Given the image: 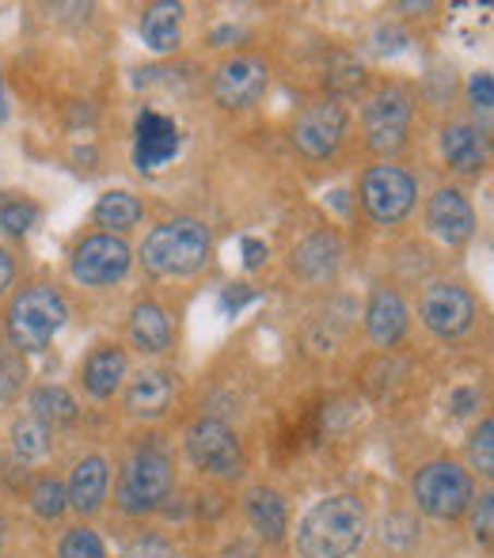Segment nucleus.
<instances>
[{
  "instance_id": "dca6fc26",
  "label": "nucleus",
  "mask_w": 494,
  "mask_h": 558,
  "mask_svg": "<svg viewBox=\"0 0 494 558\" xmlns=\"http://www.w3.org/2000/svg\"><path fill=\"white\" fill-rule=\"evenodd\" d=\"M125 396H122V407L130 418L137 422H156L171 411L176 403V391H179V376L171 368H160V365H148L141 373L125 376Z\"/></svg>"
},
{
  "instance_id": "0eeeda50",
  "label": "nucleus",
  "mask_w": 494,
  "mask_h": 558,
  "mask_svg": "<svg viewBox=\"0 0 494 558\" xmlns=\"http://www.w3.org/2000/svg\"><path fill=\"white\" fill-rule=\"evenodd\" d=\"M414 122V92L403 84H381L362 104L365 148L381 160H391L407 148V133Z\"/></svg>"
},
{
  "instance_id": "39448f33",
  "label": "nucleus",
  "mask_w": 494,
  "mask_h": 558,
  "mask_svg": "<svg viewBox=\"0 0 494 558\" xmlns=\"http://www.w3.org/2000/svg\"><path fill=\"white\" fill-rule=\"evenodd\" d=\"M358 202L376 228H396L419 206V179L396 160H376L358 179Z\"/></svg>"
},
{
  "instance_id": "6e6552de",
  "label": "nucleus",
  "mask_w": 494,
  "mask_h": 558,
  "mask_svg": "<svg viewBox=\"0 0 494 558\" xmlns=\"http://www.w3.org/2000/svg\"><path fill=\"white\" fill-rule=\"evenodd\" d=\"M183 448H186V460L209 478L232 483V478H240L248 468L244 441H240L237 429H232L225 418H217V414L194 418L183 434Z\"/></svg>"
},
{
  "instance_id": "b1692460",
  "label": "nucleus",
  "mask_w": 494,
  "mask_h": 558,
  "mask_svg": "<svg viewBox=\"0 0 494 558\" xmlns=\"http://www.w3.org/2000/svg\"><path fill=\"white\" fill-rule=\"evenodd\" d=\"M27 411H31V418H38L50 429L73 426V422L81 418V407H76L73 391L61 388V384H38V388H31Z\"/></svg>"
},
{
  "instance_id": "412c9836",
  "label": "nucleus",
  "mask_w": 494,
  "mask_h": 558,
  "mask_svg": "<svg viewBox=\"0 0 494 558\" xmlns=\"http://www.w3.org/2000/svg\"><path fill=\"white\" fill-rule=\"evenodd\" d=\"M125 335H130V345L145 357H160V353L171 350L176 342V331H171V316L160 301H137L130 308V324H125Z\"/></svg>"
},
{
  "instance_id": "c756f323",
  "label": "nucleus",
  "mask_w": 494,
  "mask_h": 558,
  "mask_svg": "<svg viewBox=\"0 0 494 558\" xmlns=\"http://www.w3.org/2000/svg\"><path fill=\"white\" fill-rule=\"evenodd\" d=\"M38 221H43V209L31 198H0V232L23 240Z\"/></svg>"
},
{
  "instance_id": "6ab92c4d",
  "label": "nucleus",
  "mask_w": 494,
  "mask_h": 558,
  "mask_svg": "<svg viewBox=\"0 0 494 558\" xmlns=\"http://www.w3.org/2000/svg\"><path fill=\"white\" fill-rule=\"evenodd\" d=\"M491 130L475 122L442 125V156L457 175H483L491 163Z\"/></svg>"
},
{
  "instance_id": "2f4dec72",
  "label": "nucleus",
  "mask_w": 494,
  "mask_h": 558,
  "mask_svg": "<svg viewBox=\"0 0 494 558\" xmlns=\"http://www.w3.org/2000/svg\"><path fill=\"white\" fill-rule=\"evenodd\" d=\"M468 460H472V471H480L483 478L494 475V422L483 418L480 426L468 437Z\"/></svg>"
},
{
  "instance_id": "4468645a",
  "label": "nucleus",
  "mask_w": 494,
  "mask_h": 558,
  "mask_svg": "<svg viewBox=\"0 0 494 558\" xmlns=\"http://www.w3.org/2000/svg\"><path fill=\"white\" fill-rule=\"evenodd\" d=\"M426 228L445 247H468L480 232V221L460 186H437L426 198Z\"/></svg>"
},
{
  "instance_id": "423d86ee",
  "label": "nucleus",
  "mask_w": 494,
  "mask_h": 558,
  "mask_svg": "<svg viewBox=\"0 0 494 558\" xmlns=\"http://www.w3.org/2000/svg\"><path fill=\"white\" fill-rule=\"evenodd\" d=\"M411 498L430 521H460L475 498V478L457 460H430L414 471Z\"/></svg>"
},
{
  "instance_id": "393cba45",
  "label": "nucleus",
  "mask_w": 494,
  "mask_h": 558,
  "mask_svg": "<svg viewBox=\"0 0 494 558\" xmlns=\"http://www.w3.org/2000/svg\"><path fill=\"white\" fill-rule=\"evenodd\" d=\"M92 221L107 235H125L130 228L145 221V206H141V198L133 191H107L92 209Z\"/></svg>"
},
{
  "instance_id": "4c0bfd02",
  "label": "nucleus",
  "mask_w": 494,
  "mask_h": 558,
  "mask_svg": "<svg viewBox=\"0 0 494 558\" xmlns=\"http://www.w3.org/2000/svg\"><path fill=\"white\" fill-rule=\"evenodd\" d=\"M125 558H179L176 555V547L168 544V539L164 536H153V532H148V536H137L130 544V555Z\"/></svg>"
},
{
  "instance_id": "ea45409f",
  "label": "nucleus",
  "mask_w": 494,
  "mask_h": 558,
  "mask_svg": "<svg viewBox=\"0 0 494 558\" xmlns=\"http://www.w3.org/2000/svg\"><path fill=\"white\" fill-rule=\"evenodd\" d=\"M240 251H244L248 270H258V266L266 263V255H270V247H266L263 240H255V235H244V240H240Z\"/></svg>"
},
{
  "instance_id": "4be33fe9",
  "label": "nucleus",
  "mask_w": 494,
  "mask_h": 558,
  "mask_svg": "<svg viewBox=\"0 0 494 558\" xmlns=\"http://www.w3.org/2000/svg\"><path fill=\"white\" fill-rule=\"evenodd\" d=\"M141 43L164 58L183 46V4L176 0H156V4L141 8Z\"/></svg>"
},
{
  "instance_id": "aec40b11",
  "label": "nucleus",
  "mask_w": 494,
  "mask_h": 558,
  "mask_svg": "<svg viewBox=\"0 0 494 558\" xmlns=\"http://www.w3.org/2000/svg\"><path fill=\"white\" fill-rule=\"evenodd\" d=\"M107 490H111V463L104 456H81L69 471V509H76L81 517H92L104 509Z\"/></svg>"
},
{
  "instance_id": "ddd939ff",
  "label": "nucleus",
  "mask_w": 494,
  "mask_h": 558,
  "mask_svg": "<svg viewBox=\"0 0 494 558\" xmlns=\"http://www.w3.org/2000/svg\"><path fill=\"white\" fill-rule=\"evenodd\" d=\"M342 258H347L342 235L335 228H316L289 251V274L304 286H332L342 270Z\"/></svg>"
},
{
  "instance_id": "c03bdc74",
  "label": "nucleus",
  "mask_w": 494,
  "mask_h": 558,
  "mask_svg": "<svg viewBox=\"0 0 494 558\" xmlns=\"http://www.w3.org/2000/svg\"><path fill=\"white\" fill-rule=\"evenodd\" d=\"M8 118V99H4V81H0V122Z\"/></svg>"
},
{
  "instance_id": "5701e85b",
  "label": "nucleus",
  "mask_w": 494,
  "mask_h": 558,
  "mask_svg": "<svg viewBox=\"0 0 494 558\" xmlns=\"http://www.w3.org/2000/svg\"><path fill=\"white\" fill-rule=\"evenodd\" d=\"M244 513L251 529L266 539V544H281L289 532V506L274 486H251L244 494Z\"/></svg>"
},
{
  "instance_id": "7c9ffc66",
  "label": "nucleus",
  "mask_w": 494,
  "mask_h": 558,
  "mask_svg": "<svg viewBox=\"0 0 494 558\" xmlns=\"http://www.w3.org/2000/svg\"><path fill=\"white\" fill-rule=\"evenodd\" d=\"M58 558H107V547H104V539H99L96 529H88V524H73V529L61 536Z\"/></svg>"
},
{
  "instance_id": "f3484780",
  "label": "nucleus",
  "mask_w": 494,
  "mask_h": 558,
  "mask_svg": "<svg viewBox=\"0 0 494 558\" xmlns=\"http://www.w3.org/2000/svg\"><path fill=\"white\" fill-rule=\"evenodd\" d=\"M362 324H365V338H370L376 350H391V345L403 342L407 327H411V312H407V301L399 296V289L373 286L362 312Z\"/></svg>"
},
{
  "instance_id": "473e14b6",
  "label": "nucleus",
  "mask_w": 494,
  "mask_h": 558,
  "mask_svg": "<svg viewBox=\"0 0 494 558\" xmlns=\"http://www.w3.org/2000/svg\"><path fill=\"white\" fill-rule=\"evenodd\" d=\"M381 536L388 547H399V551H411L419 544V521L411 513H388L381 524Z\"/></svg>"
},
{
  "instance_id": "a878e982",
  "label": "nucleus",
  "mask_w": 494,
  "mask_h": 558,
  "mask_svg": "<svg viewBox=\"0 0 494 558\" xmlns=\"http://www.w3.org/2000/svg\"><path fill=\"white\" fill-rule=\"evenodd\" d=\"M8 448L20 463H31V460H43L50 452V426H43L38 418L31 414H20L12 422V434H8Z\"/></svg>"
},
{
  "instance_id": "a19ab883",
  "label": "nucleus",
  "mask_w": 494,
  "mask_h": 558,
  "mask_svg": "<svg viewBox=\"0 0 494 558\" xmlns=\"http://www.w3.org/2000/svg\"><path fill=\"white\" fill-rule=\"evenodd\" d=\"M12 281H15V255L8 247H0V296L12 289Z\"/></svg>"
},
{
  "instance_id": "f03ea898",
  "label": "nucleus",
  "mask_w": 494,
  "mask_h": 558,
  "mask_svg": "<svg viewBox=\"0 0 494 558\" xmlns=\"http://www.w3.org/2000/svg\"><path fill=\"white\" fill-rule=\"evenodd\" d=\"M133 255H137L141 270L153 278H191V274L206 270L209 255H214V235L198 217H171V221L148 228Z\"/></svg>"
},
{
  "instance_id": "c85d7f7f",
  "label": "nucleus",
  "mask_w": 494,
  "mask_h": 558,
  "mask_svg": "<svg viewBox=\"0 0 494 558\" xmlns=\"http://www.w3.org/2000/svg\"><path fill=\"white\" fill-rule=\"evenodd\" d=\"M27 380H31L27 357H23L20 350H12V345L0 338V403H12V399H20L23 388H27Z\"/></svg>"
},
{
  "instance_id": "a18cd8bd",
  "label": "nucleus",
  "mask_w": 494,
  "mask_h": 558,
  "mask_svg": "<svg viewBox=\"0 0 494 558\" xmlns=\"http://www.w3.org/2000/svg\"><path fill=\"white\" fill-rule=\"evenodd\" d=\"M0 551H4V529H0Z\"/></svg>"
},
{
  "instance_id": "c9c22d12",
  "label": "nucleus",
  "mask_w": 494,
  "mask_h": 558,
  "mask_svg": "<svg viewBox=\"0 0 494 558\" xmlns=\"http://www.w3.org/2000/svg\"><path fill=\"white\" fill-rule=\"evenodd\" d=\"M370 46H373V53H381V58H396V53H403L407 46H411V35H407L399 23H381V27L373 31Z\"/></svg>"
},
{
  "instance_id": "1a4fd4ad",
  "label": "nucleus",
  "mask_w": 494,
  "mask_h": 558,
  "mask_svg": "<svg viewBox=\"0 0 494 558\" xmlns=\"http://www.w3.org/2000/svg\"><path fill=\"white\" fill-rule=\"evenodd\" d=\"M130 266H133V247L122 235L88 232L69 251V274L84 289L119 286V281H125V274H130Z\"/></svg>"
},
{
  "instance_id": "58836bf2",
  "label": "nucleus",
  "mask_w": 494,
  "mask_h": 558,
  "mask_svg": "<svg viewBox=\"0 0 494 558\" xmlns=\"http://www.w3.org/2000/svg\"><path fill=\"white\" fill-rule=\"evenodd\" d=\"M449 411L453 418H468V414L480 411V391L475 388H453L449 391Z\"/></svg>"
},
{
  "instance_id": "f257e3e1",
  "label": "nucleus",
  "mask_w": 494,
  "mask_h": 558,
  "mask_svg": "<svg viewBox=\"0 0 494 558\" xmlns=\"http://www.w3.org/2000/svg\"><path fill=\"white\" fill-rule=\"evenodd\" d=\"M370 539V513L358 494H327L297 524L301 558H354Z\"/></svg>"
},
{
  "instance_id": "9d476101",
  "label": "nucleus",
  "mask_w": 494,
  "mask_h": 558,
  "mask_svg": "<svg viewBox=\"0 0 494 558\" xmlns=\"http://www.w3.org/2000/svg\"><path fill=\"white\" fill-rule=\"evenodd\" d=\"M350 125V111L342 99H312L297 111L293 125H289V141L293 148L304 156V160H332L342 148V137H347Z\"/></svg>"
},
{
  "instance_id": "9b49d317",
  "label": "nucleus",
  "mask_w": 494,
  "mask_h": 558,
  "mask_svg": "<svg viewBox=\"0 0 494 558\" xmlns=\"http://www.w3.org/2000/svg\"><path fill=\"white\" fill-rule=\"evenodd\" d=\"M475 296L465 281L453 278H434L422 286L419 293V319L430 335L437 338H465L475 327Z\"/></svg>"
},
{
  "instance_id": "79ce46f5",
  "label": "nucleus",
  "mask_w": 494,
  "mask_h": 558,
  "mask_svg": "<svg viewBox=\"0 0 494 558\" xmlns=\"http://www.w3.org/2000/svg\"><path fill=\"white\" fill-rule=\"evenodd\" d=\"M232 38H240V31L229 23V27H217L214 35H209V43H214V46H225V43H232Z\"/></svg>"
},
{
  "instance_id": "20e7f679",
  "label": "nucleus",
  "mask_w": 494,
  "mask_h": 558,
  "mask_svg": "<svg viewBox=\"0 0 494 558\" xmlns=\"http://www.w3.org/2000/svg\"><path fill=\"white\" fill-rule=\"evenodd\" d=\"M176 490V463L160 445H141L122 463L119 483H115V506L125 517H145L164 509V501Z\"/></svg>"
},
{
  "instance_id": "2eb2a0df",
  "label": "nucleus",
  "mask_w": 494,
  "mask_h": 558,
  "mask_svg": "<svg viewBox=\"0 0 494 558\" xmlns=\"http://www.w3.org/2000/svg\"><path fill=\"white\" fill-rule=\"evenodd\" d=\"M183 148V133L160 111H141L133 122V163H137L141 175H156L164 163H171Z\"/></svg>"
},
{
  "instance_id": "f8f14e48",
  "label": "nucleus",
  "mask_w": 494,
  "mask_h": 558,
  "mask_svg": "<svg viewBox=\"0 0 494 558\" xmlns=\"http://www.w3.org/2000/svg\"><path fill=\"white\" fill-rule=\"evenodd\" d=\"M209 92L221 111H251L270 92V65L255 53H232L214 69Z\"/></svg>"
},
{
  "instance_id": "bb28decb",
  "label": "nucleus",
  "mask_w": 494,
  "mask_h": 558,
  "mask_svg": "<svg viewBox=\"0 0 494 558\" xmlns=\"http://www.w3.org/2000/svg\"><path fill=\"white\" fill-rule=\"evenodd\" d=\"M324 84H327V92H332V99L350 96V92H358L365 84V65L354 58V53L335 50L324 69Z\"/></svg>"
},
{
  "instance_id": "a211bd4d",
  "label": "nucleus",
  "mask_w": 494,
  "mask_h": 558,
  "mask_svg": "<svg viewBox=\"0 0 494 558\" xmlns=\"http://www.w3.org/2000/svg\"><path fill=\"white\" fill-rule=\"evenodd\" d=\"M125 376H130V357H125V345L119 342L92 345V353L81 361V388L96 403H107V399L119 396Z\"/></svg>"
},
{
  "instance_id": "e433bc0d",
  "label": "nucleus",
  "mask_w": 494,
  "mask_h": 558,
  "mask_svg": "<svg viewBox=\"0 0 494 558\" xmlns=\"http://www.w3.org/2000/svg\"><path fill=\"white\" fill-rule=\"evenodd\" d=\"M255 301H258V289L248 286V281H232V286L221 289V312L229 319L240 316V312H244L248 304H255Z\"/></svg>"
},
{
  "instance_id": "7ed1b4c3",
  "label": "nucleus",
  "mask_w": 494,
  "mask_h": 558,
  "mask_svg": "<svg viewBox=\"0 0 494 558\" xmlns=\"http://www.w3.org/2000/svg\"><path fill=\"white\" fill-rule=\"evenodd\" d=\"M69 324V304L61 296L58 286L50 281H27L23 289H15L12 301L4 308V342L12 350L43 353L50 350V342L61 335V327Z\"/></svg>"
},
{
  "instance_id": "72a5a7b5",
  "label": "nucleus",
  "mask_w": 494,
  "mask_h": 558,
  "mask_svg": "<svg viewBox=\"0 0 494 558\" xmlns=\"http://www.w3.org/2000/svg\"><path fill=\"white\" fill-rule=\"evenodd\" d=\"M468 529H472L475 544L491 547V536H494V494L491 490L472 498V506H468Z\"/></svg>"
},
{
  "instance_id": "f704fd0d",
  "label": "nucleus",
  "mask_w": 494,
  "mask_h": 558,
  "mask_svg": "<svg viewBox=\"0 0 494 558\" xmlns=\"http://www.w3.org/2000/svg\"><path fill=\"white\" fill-rule=\"evenodd\" d=\"M468 104H472L475 118L483 122V130H491V111H494V81H491V73H472V76H468Z\"/></svg>"
},
{
  "instance_id": "37998d69",
  "label": "nucleus",
  "mask_w": 494,
  "mask_h": 558,
  "mask_svg": "<svg viewBox=\"0 0 494 558\" xmlns=\"http://www.w3.org/2000/svg\"><path fill=\"white\" fill-rule=\"evenodd\" d=\"M327 202H332L335 209H342V214H347V209H350V202H347V191H332V198H327Z\"/></svg>"
},
{
  "instance_id": "cd10ccee",
  "label": "nucleus",
  "mask_w": 494,
  "mask_h": 558,
  "mask_svg": "<svg viewBox=\"0 0 494 558\" xmlns=\"http://www.w3.org/2000/svg\"><path fill=\"white\" fill-rule=\"evenodd\" d=\"M27 501H31V513L38 517V521H61L69 509V494H65V483L53 475H43L31 483L27 490Z\"/></svg>"
}]
</instances>
